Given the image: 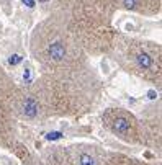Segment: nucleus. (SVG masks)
Returning <instances> with one entry per match:
<instances>
[{
	"mask_svg": "<svg viewBox=\"0 0 162 165\" xmlns=\"http://www.w3.org/2000/svg\"><path fill=\"white\" fill-rule=\"evenodd\" d=\"M108 128L113 134H116L120 139L126 141V142H138V131H136V124L131 118L124 116V114H116L110 119Z\"/></svg>",
	"mask_w": 162,
	"mask_h": 165,
	"instance_id": "obj_1",
	"label": "nucleus"
},
{
	"mask_svg": "<svg viewBox=\"0 0 162 165\" xmlns=\"http://www.w3.org/2000/svg\"><path fill=\"white\" fill-rule=\"evenodd\" d=\"M134 61H136L138 67L141 70H152L154 69V57L151 54H147L146 51L138 52L136 57H134Z\"/></svg>",
	"mask_w": 162,
	"mask_h": 165,
	"instance_id": "obj_2",
	"label": "nucleus"
},
{
	"mask_svg": "<svg viewBox=\"0 0 162 165\" xmlns=\"http://www.w3.org/2000/svg\"><path fill=\"white\" fill-rule=\"evenodd\" d=\"M76 163L77 165H103V162H98V159L93 154L87 150H80L76 155Z\"/></svg>",
	"mask_w": 162,
	"mask_h": 165,
	"instance_id": "obj_3",
	"label": "nucleus"
},
{
	"mask_svg": "<svg viewBox=\"0 0 162 165\" xmlns=\"http://www.w3.org/2000/svg\"><path fill=\"white\" fill-rule=\"evenodd\" d=\"M48 52H49V57L53 61L61 62V61H64V57H65V48H64L62 42L57 41V42H53V44L49 46Z\"/></svg>",
	"mask_w": 162,
	"mask_h": 165,
	"instance_id": "obj_4",
	"label": "nucleus"
},
{
	"mask_svg": "<svg viewBox=\"0 0 162 165\" xmlns=\"http://www.w3.org/2000/svg\"><path fill=\"white\" fill-rule=\"evenodd\" d=\"M23 114L26 118H34L38 114V102L33 97H28L23 103Z\"/></svg>",
	"mask_w": 162,
	"mask_h": 165,
	"instance_id": "obj_5",
	"label": "nucleus"
},
{
	"mask_svg": "<svg viewBox=\"0 0 162 165\" xmlns=\"http://www.w3.org/2000/svg\"><path fill=\"white\" fill-rule=\"evenodd\" d=\"M8 62L12 64V66H17V64H20L21 62V56H18V54H13L10 59H8Z\"/></svg>",
	"mask_w": 162,
	"mask_h": 165,
	"instance_id": "obj_6",
	"label": "nucleus"
},
{
	"mask_svg": "<svg viewBox=\"0 0 162 165\" xmlns=\"http://www.w3.org/2000/svg\"><path fill=\"white\" fill-rule=\"evenodd\" d=\"M61 136H62L61 132H49V134L46 136V138H48L49 141H54V139H59V138H61Z\"/></svg>",
	"mask_w": 162,
	"mask_h": 165,
	"instance_id": "obj_7",
	"label": "nucleus"
},
{
	"mask_svg": "<svg viewBox=\"0 0 162 165\" xmlns=\"http://www.w3.org/2000/svg\"><path fill=\"white\" fill-rule=\"evenodd\" d=\"M21 2H23V5H26L28 8H33L34 7V0H21Z\"/></svg>",
	"mask_w": 162,
	"mask_h": 165,
	"instance_id": "obj_8",
	"label": "nucleus"
},
{
	"mask_svg": "<svg viewBox=\"0 0 162 165\" xmlns=\"http://www.w3.org/2000/svg\"><path fill=\"white\" fill-rule=\"evenodd\" d=\"M51 163H53V165H59V162H51ZM26 165H46V163H44V162H28Z\"/></svg>",
	"mask_w": 162,
	"mask_h": 165,
	"instance_id": "obj_9",
	"label": "nucleus"
},
{
	"mask_svg": "<svg viewBox=\"0 0 162 165\" xmlns=\"http://www.w3.org/2000/svg\"><path fill=\"white\" fill-rule=\"evenodd\" d=\"M134 3H136V0H124V5H126L128 8H133V7H134Z\"/></svg>",
	"mask_w": 162,
	"mask_h": 165,
	"instance_id": "obj_10",
	"label": "nucleus"
},
{
	"mask_svg": "<svg viewBox=\"0 0 162 165\" xmlns=\"http://www.w3.org/2000/svg\"><path fill=\"white\" fill-rule=\"evenodd\" d=\"M147 95H149V98H156V97H157V93L154 92V90H151L149 93H147Z\"/></svg>",
	"mask_w": 162,
	"mask_h": 165,
	"instance_id": "obj_11",
	"label": "nucleus"
},
{
	"mask_svg": "<svg viewBox=\"0 0 162 165\" xmlns=\"http://www.w3.org/2000/svg\"><path fill=\"white\" fill-rule=\"evenodd\" d=\"M39 2H43V3H44V2H49V0H39Z\"/></svg>",
	"mask_w": 162,
	"mask_h": 165,
	"instance_id": "obj_12",
	"label": "nucleus"
}]
</instances>
